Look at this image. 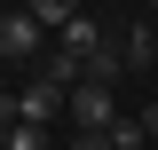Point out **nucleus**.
I'll return each mask as SVG.
<instances>
[{"label":"nucleus","instance_id":"f257e3e1","mask_svg":"<svg viewBox=\"0 0 158 150\" xmlns=\"http://www.w3.org/2000/svg\"><path fill=\"white\" fill-rule=\"evenodd\" d=\"M48 40H56V32H48L32 8H8V16H0V56H16V63H40V56H48Z\"/></svg>","mask_w":158,"mask_h":150},{"label":"nucleus","instance_id":"f03ea898","mask_svg":"<svg viewBox=\"0 0 158 150\" xmlns=\"http://www.w3.org/2000/svg\"><path fill=\"white\" fill-rule=\"evenodd\" d=\"M63 111H71V87H56V79L32 71V87L16 95V119H40V127H48V119H63Z\"/></svg>","mask_w":158,"mask_h":150},{"label":"nucleus","instance_id":"7ed1b4c3","mask_svg":"<svg viewBox=\"0 0 158 150\" xmlns=\"http://www.w3.org/2000/svg\"><path fill=\"white\" fill-rule=\"evenodd\" d=\"M63 119H71V127H111V119H118V103H111V87L79 79V87H71V111H63Z\"/></svg>","mask_w":158,"mask_h":150},{"label":"nucleus","instance_id":"20e7f679","mask_svg":"<svg viewBox=\"0 0 158 150\" xmlns=\"http://www.w3.org/2000/svg\"><path fill=\"white\" fill-rule=\"evenodd\" d=\"M118 56H127V71H150V63H158V24L135 16L127 32H118Z\"/></svg>","mask_w":158,"mask_h":150},{"label":"nucleus","instance_id":"39448f33","mask_svg":"<svg viewBox=\"0 0 158 150\" xmlns=\"http://www.w3.org/2000/svg\"><path fill=\"white\" fill-rule=\"evenodd\" d=\"M56 48H63V56H95V48H103V24L87 16V8H79V16L63 24V32H56Z\"/></svg>","mask_w":158,"mask_h":150},{"label":"nucleus","instance_id":"423d86ee","mask_svg":"<svg viewBox=\"0 0 158 150\" xmlns=\"http://www.w3.org/2000/svg\"><path fill=\"white\" fill-rule=\"evenodd\" d=\"M118 71H127L118 48H95V56H87V79H95V87H118Z\"/></svg>","mask_w":158,"mask_h":150},{"label":"nucleus","instance_id":"0eeeda50","mask_svg":"<svg viewBox=\"0 0 158 150\" xmlns=\"http://www.w3.org/2000/svg\"><path fill=\"white\" fill-rule=\"evenodd\" d=\"M24 8H32V16H40V24H48V32H63V24H71V16H79V0H24Z\"/></svg>","mask_w":158,"mask_h":150},{"label":"nucleus","instance_id":"6e6552de","mask_svg":"<svg viewBox=\"0 0 158 150\" xmlns=\"http://www.w3.org/2000/svg\"><path fill=\"white\" fill-rule=\"evenodd\" d=\"M8 150H48V127H40V119H16V127H8Z\"/></svg>","mask_w":158,"mask_h":150},{"label":"nucleus","instance_id":"1a4fd4ad","mask_svg":"<svg viewBox=\"0 0 158 150\" xmlns=\"http://www.w3.org/2000/svg\"><path fill=\"white\" fill-rule=\"evenodd\" d=\"M71 150H118V142H111V127H79V134H71Z\"/></svg>","mask_w":158,"mask_h":150},{"label":"nucleus","instance_id":"9d476101","mask_svg":"<svg viewBox=\"0 0 158 150\" xmlns=\"http://www.w3.org/2000/svg\"><path fill=\"white\" fill-rule=\"evenodd\" d=\"M150 142H158V111H150Z\"/></svg>","mask_w":158,"mask_h":150},{"label":"nucleus","instance_id":"9b49d317","mask_svg":"<svg viewBox=\"0 0 158 150\" xmlns=\"http://www.w3.org/2000/svg\"><path fill=\"white\" fill-rule=\"evenodd\" d=\"M150 16H158V0H150Z\"/></svg>","mask_w":158,"mask_h":150},{"label":"nucleus","instance_id":"f8f14e48","mask_svg":"<svg viewBox=\"0 0 158 150\" xmlns=\"http://www.w3.org/2000/svg\"><path fill=\"white\" fill-rule=\"evenodd\" d=\"M0 95H8V87H0Z\"/></svg>","mask_w":158,"mask_h":150}]
</instances>
